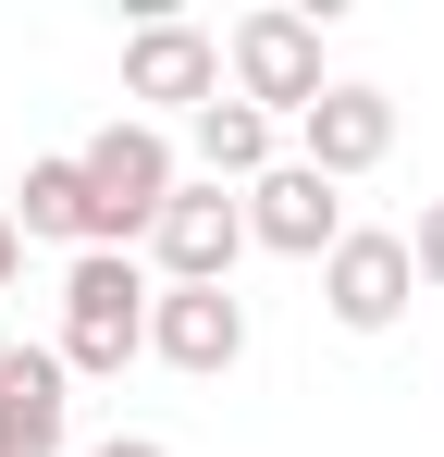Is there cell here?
<instances>
[{"instance_id":"1","label":"cell","mask_w":444,"mask_h":457,"mask_svg":"<svg viewBox=\"0 0 444 457\" xmlns=\"http://www.w3.org/2000/svg\"><path fill=\"white\" fill-rule=\"evenodd\" d=\"M74 173H86V247H124V260L148 247V223H160V211H173V186H185L173 137L136 124V112H111V124L74 149Z\"/></svg>"},{"instance_id":"2","label":"cell","mask_w":444,"mask_h":457,"mask_svg":"<svg viewBox=\"0 0 444 457\" xmlns=\"http://www.w3.org/2000/svg\"><path fill=\"white\" fill-rule=\"evenodd\" d=\"M148 260H124V247H74L62 272V371L74 383H111L124 359H148Z\"/></svg>"},{"instance_id":"3","label":"cell","mask_w":444,"mask_h":457,"mask_svg":"<svg viewBox=\"0 0 444 457\" xmlns=\"http://www.w3.org/2000/svg\"><path fill=\"white\" fill-rule=\"evenodd\" d=\"M321 87H333V75H321V25H308V12H284V0L234 12V37H222V99H247V112L296 124Z\"/></svg>"},{"instance_id":"4","label":"cell","mask_w":444,"mask_h":457,"mask_svg":"<svg viewBox=\"0 0 444 457\" xmlns=\"http://www.w3.org/2000/svg\"><path fill=\"white\" fill-rule=\"evenodd\" d=\"M124 99H136V124H160V112H210L222 99V37L210 25H185V12H148L136 37H124Z\"/></svg>"},{"instance_id":"5","label":"cell","mask_w":444,"mask_h":457,"mask_svg":"<svg viewBox=\"0 0 444 457\" xmlns=\"http://www.w3.org/2000/svg\"><path fill=\"white\" fill-rule=\"evenodd\" d=\"M234 260H247V198L185 173L173 211L148 223V272H160V285H234Z\"/></svg>"},{"instance_id":"6","label":"cell","mask_w":444,"mask_h":457,"mask_svg":"<svg viewBox=\"0 0 444 457\" xmlns=\"http://www.w3.org/2000/svg\"><path fill=\"white\" fill-rule=\"evenodd\" d=\"M407 297H420V260H407V235L346 223V247L321 260V309H333L346 334H395V321H407Z\"/></svg>"},{"instance_id":"7","label":"cell","mask_w":444,"mask_h":457,"mask_svg":"<svg viewBox=\"0 0 444 457\" xmlns=\"http://www.w3.org/2000/svg\"><path fill=\"white\" fill-rule=\"evenodd\" d=\"M148 359L185 371V383H222L247 359V297L234 285H160L148 297Z\"/></svg>"},{"instance_id":"8","label":"cell","mask_w":444,"mask_h":457,"mask_svg":"<svg viewBox=\"0 0 444 457\" xmlns=\"http://www.w3.org/2000/svg\"><path fill=\"white\" fill-rule=\"evenodd\" d=\"M382 149H395V99L358 75H333L308 112H296V161L321 173V186H358V173H382Z\"/></svg>"},{"instance_id":"9","label":"cell","mask_w":444,"mask_h":457,"mask_svg":"<svg viewBox=\"0 0 444 457\" xmlns=\"http://www.w3.org/2000/svg\"><path fill=\"white\" fill-rule=\"evenodd\" d=\"M247 247H272V260H333V247H346V186H321L308 161H272V173L247 186Z\"/></svg>"},{"instance_id":"10","label":"cell","mask_w":444,"mask_h":457,"mask_svg":"<svg viewBox=\"0 0 444 457\" xmlns=\"http://www.w3.org/2000/svg\"><path fill=\"white\" fill-rule=\"evenodd\" d=\"M62 420H74L62 346H0V457H62Z\"/></svg>"},{"instance_id":"11","label":"cell","mask_w":444,"mask_h":457,"mask_svg":"<svg viewBox=\"0 0 444 457\" xmlns=\"http://www.w3.org/2000/svg\"><path fill=\"white\" fill-rule=\"evenodd\" d=\"M272 161H284L272 149V112H247V99H210V112H198V186H234V198H247Z\"/></svg>"},{"instance_id":"12","label":"cell","mask_w":444,"mask_h":457,"mask_svg":"<svg viewBox=\"0 0 444 457\" xmlns=\"http://www.w3.org/2000/svg\"><path fill=\"white\" fill-rule=\"evenodd\" d=\"M0 211H12V235H62V247H86V173H74V149L62 161H25V186H12Z\"/></svg>"},{"instance_id":"13","label":"cell","mask_w":444,"mask_h":457,"mask_svg":"<svg viewBox=\"0 0 444 457\" xmlns=\"http://www.w3.org/2000/svg\"><path fill=\"white\" fill-rule=\"evenodd\" d=\"M407 260H420V285H444V198L420 211V235H407Z\"/></svg>"},{"instance_id":"14","label":"cell","mask_w":444,"mask_h":457,"mask_svg":"<svg viewBox=\"0 0 444 457\" xmlns=\"http://www.w3.org/2000/svg\"><path fill=\"white\" fill-rule=\"evenodd\" d=\"M86 457H173L160 433H111V445H86Z\"/></svg>"},{"instance_id":"15","label":"cell","mask_w":444,"mask_h":457,"mask_svg":"<svg viewBox=\"0 0 444 457\" xmlns=\"http://www.w3.org/2000/svg\"><path fill=\"white\" fill-rule=\"evenodd\" d=\"M12 272H25V235H12V211H0V285H12Z\"/></svg>"}]
</instances>
